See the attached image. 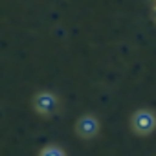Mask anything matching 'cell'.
Segmentation results:
<instances>
[{
  "instance_id": "1",
  "label": "cell",
  "mask_w": 156,
  "mask_h": 156,
  "mask_svg": "<svg viewBox=\"0 0 156 156\" xmlns=\"http://www.w3.org/2000/svg\"><path fill=\"white\" fill-rule=\"evenodd\" d=\"M132 123H134V129H136L138 132L147 134V132H151V130L154 129L156 119H154V116H152L151 112H147V110H140V112H136Z\"/></svg>"
},
{
  "instance_id": "2",
  "label": "cell",
  "mask_w": 156,
  "mask_h": 156,
  "mask_svg": "<svg viewBox=\"0 0 156 156\" xmlns=\"http://www.w3.org/2000/svg\"><path fill=\"white\" fill-rule=\"evenodd\" d=\"M35 103H37V108L41 112H46V114H50L57 107V101H55V98L51 94H39V98H37Z\"/></svg>"
},
{
  "instance_id": "3",
  "label": "cell",
  "mask_w": 156,
  "mask_h": 156,
  "mask_svg": "<svg viewBox=\"0 0 156 156\" xmlns=\"http://www.w3.org/2000/svg\"><path fill=\"white\" fill-rule=\"evenodd\" d=\"M77 129H79V132L83 134V136H92V134H96V130H98V121L94 119V118H90V116H85V118H81V121L77 123Z\"/></svg>"
},
{
  "instance_id": "4",
  "label": "cell",
  "mask_w": 156,
  "mask_h": 156,
  "mask_svg": "<svg viewBox=\"0 0 156 156\" xmlns=\"http://www.w3.org/2000/svg\"><path fill=\"white\" fill-rule=\"evenodd\" d=\"M42 154H64L61 149H55V147H51V149H44L42 151Z\"/></svg>"
}]
</instances>
